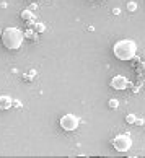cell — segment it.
I'll list each match as a JSON object with an SVG mask.
<instances>
[{"mask_svg":"<svg viewBox=\"0 0 145 158\" xmlns=\"http://www.w3.org/2000/svg\"><path fill=\"white\" fill-rule=\"evenodd\" d=\"M113 52L119 60H130L137 54V44L130 39H121L113 46Z\"/></svg>","mask_w":145,"mask_h":158,"instance_id":"6da1fadb","label":"cell"},{"mask_svg":"<svg viewBox=\"0 0 145 158\" xmlns=\"http://www.w3.org/2000/svg\"><path fill=\"white\" fill-rule=\"evenodd\" d=\"M0 39H2V43L7 49L16 51V49H20V46L23 44L25 34H23V31H20L18 28H7L5 31H2Z\"/></svg>","mask_w":145,"mask_h":158,"instance_id":"7a4b0ae2","label":"cell"},{"mask_svg":"<svg viewBox=\"0 0 145 158\" xmlns=\"http://www.w3.org/2000/svg\"><path fill=\"white\" fill-rule=\"evenodd\" d=\"M111 143L118 152H127L132 147V139L129 135H126V134H119V135H116L111 140Z\"/></svg>","mask_w":145,"mask_h":158,"instance_id":"3957f363","label":"cell"},{"mask_svg":"<svg viewBox=\"0 0 145 158\" xmlns=\"http://www.w3.org/2000/svg\"><path fill=\"white\" fill-rule=\"evenodd\" d=\"M78 124H80V119L75 114H65L60 119V127L67 132H72L75 129H78Z\"/></svg>","mask_w":145,"mask_h":158,"instance_id":"277c9868","label":"cell"},{"mask_svg":"<svg viewBox=\"0 0 145 158\" xmlns=\"http://www.w3.org/2000/svg\"><path fill=\"white\" fill-rule=\"evenodd\" d=\"M127 85H129V81H127V78L124 75H116L111 80V86L114 90H126Z\"/></svg>","mask_w":145,"mask_h":158,"instance_id":"5b68a950","label":"cell"},{"mask_svg":"<svg viewBox=\"0 0 145 158\" xmlns=\"http://www.w3.org/2000/svg\"><path fill=\"white\" fill-rule=\"evenodd\" d=\"M11 104H13V99H11L8 95H2L0 96V109L7 111L11 108Z\"/></svg>","mask_w":145,"mask_h":158,"instance_id":"8992f818","label":"cell"},{"mask_svg":"<svg viewBox=\"0 0 145 158\" xmlns=\"http://www.w3.org/2000/svg\"><path fill=\"white\" fill-rule=\"evenodd\" d=\"M21 18L23 20H28V21H33L34 15H33V11H30V10H23L21 11Z\"/></svg>","mask_w":145,"mask_h":158,"instance_id":"52a82bcc","label":"cell"},{"mask_svg":"<svg viewBox=\"0 0 145 158\" xmlns=\"http://www.w3.org/2000/svg\"><path fill=\"white\" fill-rule=\"evenodd\" d=\"M34 30H36V33H44V31H46V26L43 25V23H36Z\"/></svg>","mask_w":145,"mask_h":158,"instance_id":"ba28073f","label":"cell"},{"mask_svg":"<svg viewBox=\"0 0 145 158\" xmlns=\"http://www.w3.org/2000/svg\"><path fill=\"white\" fill-rule=\"evenodd\" d=\"M135 119H137L135 114H127V116H126V121L129 122V124H135Z\"/></svg>","mask_w":145,"mask_h":158,"instance_id":"9c48e42d","label":"cell"},{"mask_svg":"<svg viewBox=\"0 0 145 158\" xmlns=\"http://www.w3.org/2000/svg\"><path fill=\"white\" fill-rule=\"evenodd\" d=\"M137 10V3L135 2H129L127 3V11H135Z\"/></svg>","mask_w":145,"mask_h":158,"instance_id":"30bf717a","label":"cell"},{"mask_svg":"<svg viewBox=\"0 0 145 158\" xmlns=\"http://www.w3.org/2000/svg\"><path fill=\"white\" fill-rule=\"evenodd\" d=\"M25 38H28V39H34V38H36V33H34L33 30H28V31L25 33Z\"/></svg>","mask_w":145,"mask_h":158,"instance_id":"8fae6325","label":"cell"},{"mask_svg":"<svg viewBox=\"0 0 145 158\" xmlns=\"http://www.w3.org/2000/svg\"><path fill=\"white\" fill-rule=\"evenodd\" d=\"M109 108H113V109H116V108H118L119 106V101H118V99H109Z\"/></svg>","mask_w":145,"mask_h":158,"instance_id":"7c38bea8","label":"cell"},{"mask_svg":"<svg viewBox=\"0 0 145 158\" xmlns=\"http://www.w3.org/2000/svg\"><path fill=\"white\" fill-rule=\"evenodd\" d=\"M0 36H2V30H0Z\"/></svg>","mask_w":145,"mask_h":158,"instance_id":"4fadbf2b","label":"cell"}]
</instances>
